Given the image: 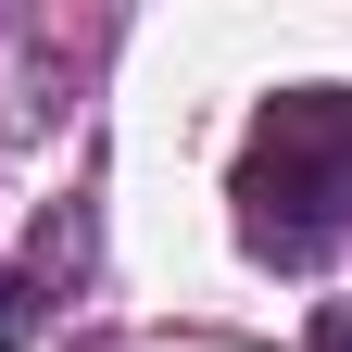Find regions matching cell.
<instances>
[{
  "label": "cell",
  "instance_id": "cell-1",
  "mask_svg": "<svg viewBox=\"0 0 352 352\" xmlns=\"http://www.w3.org/2000/svg\"><path fill=\"white\" fill-rule=\"evenodd\" d=\"M227 201H239V252L252 264H289L302 277V264L352 252V88H289V101H264L252 139H239Z\"/></svg>",
  "mask_w": 352,
  "mask_h": 352
},
{
  "label": "cell",
  "instance_id": "cell-2",
  "mask_svg": "<svg viewBox=\"0 0 352 352\" xmlns=\"http://www.w3.org/2000/svg\"><path fill=\"white\" fill-rule=\"evenodd\" d=\"M38 315H51V289H38L25 264H0V352H25V340H38Z\"/></svg>",
  "mask_w": 352,
  "mask_h": 352
},
{
  "label": "cell",
  "instance_id": "cell-3",
  "mask_svg": "<svg viewBox=\"0 0 352 352\" xmlns=\"http://www.w3.org/2000/svg\"><path fill=\"white\" fill-rule=\"evenodd\" d=\"M315 352H352V302H315Z\"/></svg>",
  "mask_w": 352,
  "mask_h": 352
}]
</instances>
